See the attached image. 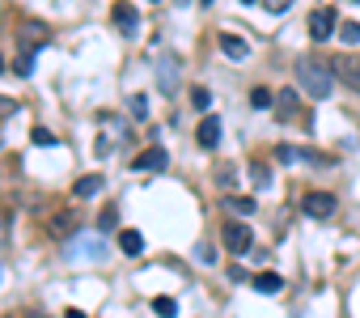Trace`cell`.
I'll use <instances>...</instances> for the list:
<instances>
[{"label": "cell", "mask_w": 360, "mask_h": 318, "mask_svg": "<svg viewBox=\"0 0 360 318\" xmlns=\"http://www.w3.org/2000/svg\"><path fill=\"white\" fill-rule=\"evenodd\" d=\"M216 43H221V52H225L229 60H246V56H250V43H246V38H237V34H229V30L216 38Z\"/></svg>", "instance_id": "obj_11"}, {"label": "cell", "mask_w": 360, "mask_h": 318, "mask_svg": "<svg viewBox=\"0 0 360 318\" xmlns=\"http://www.w3.org/2000/svg\"><path fill=\"white\" fill-rule=\"evenodd\" d=\"M276 157H280V161H297V153L288 149V144H280V149H276Z\"/></svg>", "instance_id": "obj_28"}, {"label": "cell", "mask_w": 360, "mask_h": 318, "mask_svg": "<svg viewBox=\"0 0 360 318\" xmlns=\"http://www.w3.org/2000/svg\"><path fill=\"white\" fill-rule=\"evenodd\" d=\"M153 314L174 318V314H178V302H174V297H153Z\"/></svg>", "instance_id": "obj_19"}, {"label": "cell", "mask_w": 360, "mask_h": 318, "mask_svg": "<svg viewBox=\"0 0 360 318\" xmlns=\"http://www.w3.org/2000/svg\"><path fill=\"white\" fill-rule=\"evenodd\" d=\"M132 119H149V98L144 93H132Z\"/></svg>", "instance_id": "obj_21"}, {"label": "cell", "mask_w": 360, "mask_h": 318, "mask_svg": "<svg viewBox=\"0 0 360 318\" xmlns=\"http://www.w3.org/2000/svg\"><path fill=\"white\" fill-rule=\"evenodd\" d=\"M195 136H200V149H216V144H221V119H216V115H204Z\"/></svg>", "instance_id": "obj_8"}, {"label": "cell", "mask_w": 360, "mask_h": 318, "mask_svg": "<svg viewBox=\"0 0 360 318\" xmlns=\"http://www.w3.org/2000/svg\"><path fill=\"white\" fill-rule=\"evenodd\" d=\"M297 115V89H280L276 93V119H293Z\"/></svg>", "instance_id": "obj_12"}, {"label": "cell", "mask_w": 360, "mask_h": 318, "mask_svg": "<svg viewBox=\"0 0 360 318\" xmlns=\"http://www.w3.org/2000/svg\"><path fill=\"white\" fill-rule=\"evenodd\" d=\"M331 68H335V77L348 81L352 89H360V56L344 52V56H331Z\"/></svg>", "instance_id": "obj_5"}, {"label": "cell", "mask_w": 360, "mask_h": 318, "mask_svg": "<svg viewBox=\"0 0 360 318\" xmlns=\"http://www.w3.org/2000/svg\"><path fill=\"white\" fill-rule=\"evenodd\" d=\"M110 21H115L119 34H136V30H140V9L128 5V0H119V5L110 9Z\"/></svg>", "instance_id": "obj_6"}, {"label": "cell", "mask_w": 360, "mask_h": 318, "mask_svg": "<svg viewBox=\"0 0 360 318\" xmlns=\"http://www.w3.org/2000/svg\"><path fill=\"white\" fill-rule=\"evenodd\" d=\"M98 191H102V174H85V179H77V187H72L77 200H89V195H98Z\"/></svg>", "instance_id": "obj_14"}, {"label": "cell", "mask_w": 360, "mask_h": 318, "mask_svg": "<svg viewBox=\"0 0 360 318\" xmlns=\"http://www.w3.org/2000/svg\"><path fill=\"white\" fill-rule=\"evenodd\" d=\"M165 161H170V153H165L161 144H153V149H144V153L132 161V170H165Z\"/></svg>", "instance_id": "obj_10"}, {"label": "cell", "mask_w": 360, "mask_h": 318, "mask_svg": "<svg viewBox=\"0 0 360 318\" xmlns=\"http://www.w3.org/2000/svg\"><path fill=\"white\" fill-rule=\"evenodd\" d=\"M225 212H237V216H250V212H254V200H250V195H229V200H225Z\"/></svg>", "instance_id": "obj_16"}, {"label": "cell", "mask_w": 360, "mask_h": 318, "mask_svg": "<svg viewBox=\"0 0 360 318\" xmlns=\"http://www.w3.org/2000/svg\"><path fill=\"white\" fill-rule=\"evenodd\" d=\"M242 5H259V0H242Z\"/></svg>", "instance_id": "obj_30"}, {"label": "cell", "mask_w": 360, "mask_h": 318, "mask_svg": "<svg viewBox=\"0 0 360 318\" xmlns=\"http://www.w3.org/2000/svg\"><path fill=\"white\" fill-rule=\"evenodd\" d=\"M259 5L267 9V13H276V17H280V13H288V9H293V0H259Z\"/></svg>", "instance_id": "obj_24"}, {"label": "cell", "mask_w": 360, "mask_h": 318, "mask_svg": "<svg viewBox=\"0 0 360 318\" xmlns=\"http://www.w3.org/2000/svg\"><path fill=\"white\" fill-rule=\"evenodd\" d=\"M301 212L314 216V221H326V216L335 212V195L331 191H305L301 195Z\"/></svg>", "instance_id": "obj_2"}, {"label": "cell", "mask_w": 360, "mask_h": 318, "mask_svg": "<svg viewBox=\"0 0 360 318\" xmlns=\"http://www.w3.org/2000/svg\"><path fill=\"white\" fill-rule=\"evenodd\" d=\"M208 102H212V93H208L204 85H195V89H191V106H200V111H208Z\"/></svg>", "instance_id": "obj_22"}, {"label": "cell", "mask_w": 360, "mask_h": 318, "mask_svg": "<svg viewBox=\"0 0 360 318\" xmlns=\"http://www.w3.org/2000/svg\"><path fill=\"white\" fill-rule=\"evenodd\" d=\"M47 38H51V30L43 26V21H21V47H47Z\"/></svg>", "instance_id": "obj_9"}, {"label": "cell", "mask_w": 360, "mask_h": 318, "mask_svg": "<svg viewBox=\"0 0 360 318\" xmlns=\"http://www.w3.org/2000/svg\"><path fill=\"white\" fill-rule=\"evenodd\" d=\"M339 38L352 43V47H360V21H339Z\"/></svg>", "instance_id": "obj_20"}, {"label": "cell", "mask_w": 360, "mask_h": 318, "mask_svg": "<svg viewBox=\"0 0 360 318\" xmlns=\"http://www.w3.org/2000/svg\"><path fill=\"white\" fill-rule=\"evenodd\" d=\"M225 247H229V255H246L254 247L250 225L246 221H225Z\"/></svg>", "instance_id": "obj_3"}, {"label": "cell", "mask_w": 360, "mask_h": 318, "mask_svg": "<svg viewBox=\"0 0 360 318\" xmlns=\"http://www.w3.org/2000/svg\"><path fill=\"white\" fill-rule=\"evenodd\" d=\"M250 102H254L259 111H267V106H276V93L263 89V85H254V89H250Z\"/></svg>", "instance_id": "obj_18"}, {"label": "cell", "mask_w": 360, "mask_h": 318, "mask_svg": "<svg viewBox=\"0 0 360 318\" xmlns=\"http://www.w3.org/2000/svg\"><path fill=\"white\" fill-rule=\"evenodd\" d=\"M119 251H123L128 259H136V255L144 251V238H140L136 229H123V234H119Z\"/></svg>", "instance_id": "obj_13"}, {"label": "cell", "mask_w": 360, "mask_h": 318, "mask_svg": "<svg viewBox=\"0 0 360 318\" xmlns=\"http://www.w3.org/2000/svg\"><path fill=\"white\" fill-rule=\"evenodd\" d=\"M0 72H5V56H0Z\"/></svg>", "instance_id": "obj_31"}, {"label": "cell", "mask_w": 360, "mask_h": 318, "mask_svg": "<svg viewBox=\"0 0 360 318\" xmlns=\"http://www.w3.org/2000/svg\"><path fill=\"white\" fill-rule=\"evenodd\" d=\"M331 30H339V17H335V9H331V5H322V9L309 13V38L326 43V38H331Z\"/></svg>", "instance_id": "obj_4"}, {"label": "cell", "mask_w": 360, "mask_h": 318, "mask_svg": "<svg viewBox=\"0 0 360 318\" xmlns=\"http://www.w3.org/2000/svg\"><path fill=\"white\" fill-rule=\"evenodd\" d=\"M5 238H9V221H5V212H0V247H5Z\"/></svg>", "instance_id": "obj_29"}, {"label": "cell", "mask_w": 360, "mask_h": 318, "mask_svg": "<svg viewBox=\"0 0 360 318\" xmlns=\"http://www.w3.org/2000/svg\"><path fill=\"white\" fill-rule=\"evenodd\" d=\"M72 221H77L72 212H60V216H51V229H56V234H68V229H72Z\"/></svg>", "instance_id": "obj_23"}, {"label": "cell", "mask_w": 360, "mask_h": 318, "mask_svg": "<svg viewBox=\"0 0 360 318\" xmlns=\"http://www.w3.org/2000/svg\"><path fill=\"white\" fill-rule=\"evenodd\" d=\"M250 284H254L259 293H280V288H284V276H276V272H259Z\"/></svg>", "instance_id": "obj_15"}, {"label": "cell", "mask_w": 360, "mask_h": 318, "mask_svg": "<svg viewBox=\"0 0 360 318\" xmlns=\"http://www.w3.org/2000/svg\"><path fill=\"white\" fill-rule=\"evenodd\" d=\"M17 111V102H13V98H0V119H5V115H13Z\"/></svg>", "instance_id": "obj_27"}, {"label": "cell", "mask_w": 360, "mask_h": 318, "mask_svg": "<svg viewBox=\"0 0 360 318\" xmlns=\"http://www.w3.org/2000/svg\"><path fill=\"white\" fill-rule=\"evenodd\" d=\"M254 183L267 187V183H272V170H267V166H254Z\"/></svg>", "instance_id": "obj_26"}, {"label": "cell", "mask_w": 360, "mask_h": 318, "mask_svg": "<svg viewBox=\"0 0 360 318\" xmlns=\"http://www.w3.org/2000/svg\"><path fill=\"white\" fill-rule=\"evenodd\" d=\"M297 85H301L309 98H314V102L331 98V89H335V68H331V60L297 56Z\"/></svg>", "instance_id": "obj_1"}, {"label": "cell", "mask_w": 360, "mask_h": 318, "mask_svg": "<svg viewBox=\"0 0 360 318\" xmlns=\"http://www.w3.org/2000/svg\"><path fill=\"white\" fill-rule=\"evenodd\" d=\"M34 144H43V149H51V144H56V136L51 132H47V128H34V136H30Z\"/></svg>", "instance_id": "obj_25"}, {"label": "cell", "mask_w": 360, "mask_h": 318, "mask_svg": "<svg viewBox=\"0 0 360 318\" xmlns=\"http://www.w3.org/2000/svg\"><path fill=\"white\" fill-rule=\"evenodd\" d=\"M200 5H212V0H200Z\"/></svg>", "instance_id": "obj_32"}, {"label": "cell", "mask_w": 360, "mask_h": 318, "mask_svg": "<svg viewBox=\"0 0 360 318\" xmlns=\"http://www.w3.org/2000/svg\"><path fill=\"white\" fill-rule=\"evenodd\" d=\"M17 77H30V72H34V47H21V56H17Z\"/></svg>", "instance_id": "obj_17"}, {"label": "cell", "mask_w": 360, "mask_h": 318, "mask_svg": "<svg viewBox=\"0 0 360 318\" xmlns=\"http://www.w3.org/2000/svg\"><path fill=\"white\" fill-rule=\"evenodd\" d=\"M178 72H182L178 56L165 52V56H161V68H157V85H161V93H174V89H178Z\"/></svg>", "instance_id": "obj_7"}]
</instances>
